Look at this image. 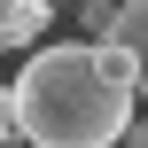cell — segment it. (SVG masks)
<instances>
[{
    "label": "cell",
    "instance_id": "obj_1",
    "mask_svg": "<svg viewBox=\"0 0 148 148\" xmlns=\"http://www.w3.org/2000/svg\"><path fill=\"white\" fill-rule=\"evenodd\" d=\"M16 109L39 148H125L140 125V86H117L101 70V39H55L16 70Z\"/></svg>",
    "mask_w": 148,
    "mask_h": 148
},
{
    "label": "cell",
    "instance_id": "obj_2",
    "mask_svg": "<svg viewBox=\"0 0 148 148\" xmlns=\"http://www.w3.org/2000/svg\"><path fill=\"white\" fill-rule=\"evenodd\" d=\"M47 23H55V0H0V39L8 47L47 39Z\"/></svg>",
    "mask_w": 148,
    "mask_h": 148
},
{
    "label": "cell",
    "instance_id": "obj_3",
    "mask_svg": "<svg viewBox=\"0 0 148 148\" xmlns=\"http://www.w3.org/2000/svg\"><path fill=\"white\" fill-rule=\"evenodd\" d=\"M117 23H125V0H78V31L86 39H117Z\"/></svg>",
    "mask_w": 148,
    "mask_h": 148
},
{
    "label": "cell",
    "instance_id": "obj_4",
    "mask_svg": "<svg viewBox=\"0 0 148 148\" xmlns=\"http://www.w3.org/2000/svg\"><path fill=\"white\" fill-rule=\"evenodd\" d=\"M117 39L140 55V86H148V0H125V23H117Z\"/></svg>",
    "mask_w": 148,
    "mask_h": 148
},
{
    "label": "cell",
    "instance_id": "obj_5",
    "mask_svg": "<svg viewBox=\"0 0 148 148\" xmlns=\"http://www.w3.org/2000/svg\"><path fill=\"white\" fill-rule=\"evenodd\" d=\"M125 148H148V117H140V125H133V133H125Z\"/></svg>",
    "mask_w": 148,
    "mask_h": 148
},
{
    "label": "cell",
    "instance_id": "obj_6",
    "mask_svg": "<svg viewBox=\"0 0 148 148\" xmlns=\"http://www.w3.org/2000/svg\"><path fill=\"white\" fill-rule=\"evenodd\" d=\"M55 8H78V0H55Z\"/></svg>",
    "mask_w": 148,
    "mask_h": 148
},
{
    "label": "cell",
    "instance_id": "obj_7",
    "mask_svg": "<svg viewBox=\"0 0 148 148\" xmlns=\"http://www.w3.org/2000/svg\"><path fill=\"white\" fill-rule=\"evenodd\" d=\"M16 148H39V140H16Z\"/></svg>",
    "mask_w": 148,
    "mask_h": 148
},
{
    "label": "cell",
    "instance_id": "obj_8",
    "mask_svg": "<svg viewBox=\"0 0 148 148\" xmlns=\"http://www.w3.org/2000/svg\"><path fill=\"white\" fill-rule=\"evenodd\" d=\"M140 101H148V86H140Z\"/></svg>",
    "mask_w": 148,
    "mask_h": 148
}]
</instances>
